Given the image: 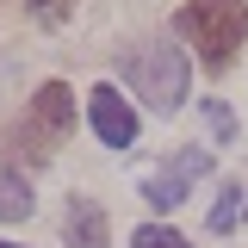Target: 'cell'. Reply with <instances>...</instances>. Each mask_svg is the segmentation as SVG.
I'll return each mask as SVG.
<instances>
[{"label": "cell", "mask_w": 248, "mask_h": 248, "mask_svg": "<svg viewBox=\"0 0 248 248\" xmlns=\"http://www.w3.org/2000/svg\"><path fill=\"white\" fill-rule=\"evenodd\" d=\"M19 217H31V186L19 174H0V223H19Z\"/></svg>", "instance_id": "cell-8"}, {"label": "cell", "mask_w": 248, "mask_h": 248, "mask_svg": "<svg viewBox=\"0 0 248 248\" xmlns=\"http://www.w3.org/2000/svg\"><path fill=\"white\" fill-rule=\"evenodd\" d=\"M205 124H211L217 137H236V112H230L223 99H205Z\"/></svg>", "instance_id": "cell-10"}, {"label": "cell", "mask_w": 248, "mask_h": 248, "mask_svg": "<svg viewBox=\"0 0 248 248\" xmlns=\"http://www.w3.org/2000/svg\"><path fill=\"white\" fill-rule=\"evenodd\" d=\"M242 211H248V192L230 180V186H223V199L211 205V230H217V236H230V230L242 223Z\"/></svg>", "instance_id": "cell-7"}, {"label": "cell", "mask_w": 248, "mask_h": 248, "mask_svg": "<svg viewBox=\"0 0 248 248\" xmlns=\"http://www.w3.org/2000/svg\"><path fill=\"white\" fill-rule=\"evenodd\" d=\"M199 174H211V155H205V149H186L180 161H168V168L143 174V199H149L155 211H174V205L186 199V186L199 180Z\"/></svg>", "instance_id": "cell-5"}, {"label": "cell", "mask_w": 248, "mask_h": 248, "mask_svg": "<svg viewBox=\"0 0 248 248\" xmlns=\"http://www.w3.org/2000/svg\"><path fill=\"white\" fill-rule=\"evenodd\" d=\"M174 31L199 50L211 75H223L248 44V0H186L174 13Z\"/></svg>", "instance_id": "cell-1"}, {"label": "cell", "mask_w": 248, "mask_h": 248, "mask_svg": "<svg viewBox=\"0 0 248 248\" xmlns=\"http://www.w3.org/2000/svg\"><path fill=\"white\" fill-rule=\"evenodd\" d=\"M31 13H37L44 25H62V19L75 13V0H31Z\"/></svg>", "instance_id": "cell-11"}, {"label": "cell", "mask_w": 248, "mask_h": 248, "mask_svg": "<svg viewBox=\"0 0 248 248\" xmlns=\"http://www.w3.org/2000/svg\"><path fill=\"white\" fill-rule=\"evenodd\" d=\"M130 248H192L180 236V230H168V223H143L137 236H130Z\"/></svg>", "instance_id": "cell-9"}, {"label": "cell", "mask_w": 248, "mask_h": 248, "mask_svg": "<svg viewBox=\"0 0 248 248\" xmlns=\"http://www.w3.org/2000/svg\"><path fill=\"white\" fill-rule=\"evenodd\" d=\"M68 130H75V93L62 87V81H44L37 99H31V112L19 118V130H13L19 161H50Z\"/></svg>", "instance_id": "cell-3"}, {"label": "cell", "mask_w": 248, "mask_h": 248, "mask_svg": "<svg viewBox=\"0 0 248 248\" xmlns=\"http://www.w3.org/2000/svg\"><path fill=\"white\" fill-rule=\"evenodd\" d=\"M186 56L174 44H143V50H130L124 56V81L137 87V99H149L155 112H180L186 106Z\"/></svg>", "instance_id": "cell-2"}, {"label": "cell", "mask_w": 248, "mask_h": 248, "mask_svg": "<svg viewBox=\"0 0 248 248\" xmlns=\"http://www.w3.org/2000/svg\"><path fill=\"white\" fill-rule=\"evenodd\" d=\"M0 248H19V242H0Z\"/></svg>", "instance_id": "cell-12"}, {"label": "cell", "mask_w": 248, "mask_h": 248, "mask_svg": "<svg viewBox=\"0 0 248 248\" xmlns=\"http://www.w3.org/2000/svg\"><path fill=\"white\" fill-rule=\"evenodd\" d=\"M68 242L75 248H112V230H106V211L99 199H68V217H62Z\"/></svg>", "instance_id": "cell-6"}, {"label": "cell", "mask_w": 248, "mask_h": 248, "mask_svg": "<svg viewBox=\"0 0 248 248\" xmlns=\"http://www.w3.org/2000/svg\"><path fill=\"white\" fill-rule=\"evenodd\" d=\"M87 118H93V130H99L106 149H130V143H137V112H130V99H124L112 81H99V87L87 93Z\"/></svg>", "instance_id": "cell-4"}]
</instances>
